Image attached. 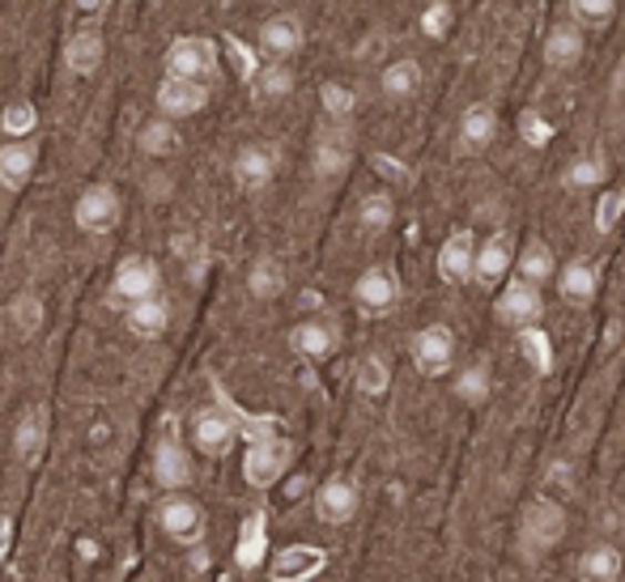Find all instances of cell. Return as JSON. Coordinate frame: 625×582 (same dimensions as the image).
<instances>
[{"mask_svg": "<svg viewBox=\"0 0 625 582\" xmlns=\"http://www.w3.org/2000/svg\"><path fill=\"white\" fill-rule=\"evenodd\" d=\"M48 451V412L43 408H30L22 412L18 430H13V456L22 463H34V459Z\"/></svg>", "mask_w": 625, "mask_h": 582, "instance_id": "obj_26", "label": "cell"}, {"mask_svg": "<svg viewBox=\"0 0 625 582\" xmlns=\"http://www.w3.org/2000/svg\"><path fill=\"white\" fill-rule=\"evenodd\" d=\"M103 60H106V39L99 30H78V34L64 43V64H69V73L94 76L103 69Z\"/></svg>", "mask_w": 625, "mask_h": 582, "instance_id": "obj_22", "label": "cell"}, {"mask_svg": "<svg viewBox=\"0 0 625 582\" xmlns=\"http://www.w3.org/2000/svg\"><path fill=\"white\" fill-rule=\"evenodd\" d=\"M604 178H608V162H604L600 153H583V157H574L571 166H566L562 183H566L571 192H592Z\"/></svg>", "mask_w": 625, "mask_h": 582, "instance_id": "obj_34", "label": "cell"}, {"mask_svg": "<svg viewBox=\"0 0 625 582\" xmlns=\"http://www.w3.org/2000/svg\"><path fill=\"white\" fill-rule=\"evenodd\" d=\"M396 222V201L391 192H366L362 204H358V226L366 234H383V229Z\"/></svg>", "mask_w": 625, "mask_h": 582, "instance_id": "obj_33", "label": "cell"}, {"mask_svg": "<svg viewBox=\"0 0 625 582\" xmlns=\"http://www.w3.org/2000/svg\"><path fill=\"white\" fill-rule=\"evenodd\" d=\"M617 498H622V507H625V477H622V484H617Z\"/></svg>", "mask_w": 625, "mask_h": 582, "instance_id": "obj_46", "label": "cell"}, {"mask_svg": "<svg viewBox=\"0 0 625 582\" xmlns=\"http://www.w3.org/2000/svg\"><path fill=\"white\" fill-rule=\"evenodd\" d=\"M451 391H455V400L460 405H485L490 400V366L485 361H472V366H464L460 375H455V382H451Z\"/></svg>", "mask_w": 625, "mask_h": 582, "instance_id": "obj_32", "label": "cell"}, {"mask_svg": "<svg viewBox=\"0 0 625 582\" xmlns=\"http://www.w3.org/2000/svg\"><path fill=\"white\" fill-rule=\"evenodd\" d=\"M583 51H587V39H583V25L578 22H557L553 30L545 34V64L553 73H571L574 64L583 60Z\"/></svg>", "mask_w": 625, "mask_h": 582, "instance_id": "obj_17", "label": "cell"}, {"mask_svg": "<svg viewBox=\"0 0 625 582\" xmlns=\"http://www.w3.org/2000/svg\"><path fill=\"white\" fill-rule=\"evenodd\" d=\"M421 81H426V73H421L417 60H391L388 69L379 73V90H383V99H391V102H409V99H417Z\"/></svg>", "mask_w": 625, "mask_h": 582, "instance_id": "obj_27", "label": "cell"}, {"mask_svg": "<svg viewBox=\"0 0 625 582\" xmlns=\"http://www.w3.org/2000/svg\"><path fill=\"white\" fill-rule=\"evenodd\" d=\"M111 421H103V417H99V421H90V430H85V442H90V447H94V451H99V447H106V442H111Z\"/></svg>", "mask_w": 625, "mask_h": 582, "instance_id": "obj_43", "label": "cell"}, {"mask_svg": "<svg viewBox=\"0 0 625 582\" xmlns=\"http://www.w3.org/2000/svg\"><path fill=\"white\" fill-rule=\"evenodd\" d=\"M217 73V48L208 43V39H196V34H187V39H175L171 48H166V76H180V81H205Z\"/></svg>", "mask_w": 625, "mask_h": 582, "instance_id": "obj_5", "label": "cell"}, {"mask_svg": "<svg viewBox=\"0 0 625 582\" xmlns=\"http://www.w3.org/2000/svg\"><path fill=\"white\" fill-rule=\"evenodd\" d=\"M566 540V510L557 507V502H532V507L523 510L520 519V553L527 561H536L541 553H549L553 544H562Z\"/></svg>", "mask_w": 625, "mask_h": 582, "instance_id": "obj_1", "label": "cell"}, {"mask_svg": "<svg viewBox=\"0 0 625 582\" xmlns=\"http://www.w3.org/2000/svg\"><path fill=\"white\" fill-rule=\"evenodd\" d=\"M187 433H192V447H196L201 456H222V451L235 442V421H230L222 408H201V412H192Z\"/></svg>", "mask_w": 625, "mask_h": 582, "instance_id": "obj_15", "label": "cell"}, {"mask_svg": "<svg viewBox=\"0 0 625 582\" xmlns=\"http://www.w3.org/2000/svg\"><path fill=\"white\" fill-rule=\"evenodd\" d=\"M349 166H354V136H349V127L345 124H328L319 136H315V150H311L315 178L332 183V178H340Z\"/></svg>", "mask_w": 625, "mask_h": 582, "instance_id": "obj_7", "label": "cell"}, {"mask_svg": "<svg viewBox=\"0 0 625 582\" xmlns=\"http://www.w3.org/2000/svg\"><path fill=\"white\" fill-rule=\"evenodd\" d=\"M4 535H9V528H4V519H0V549H4Z\"/></svg>", "mask_w": 625, "mask_h": 582, "instance_id": "obj_45", "label": "cell"}, {"mask_svg": "<svg viewBox=\"0 0 625 582\" xmlns=\"http://www.w3.org/2000/svg\"><path fill=\"white\" fill-rule=\"evenodd\" d=\"M43 319H48V310H43V298H39V294H18V298L9 303V328H13V336H22V340L39 336Z\"/></svg>", "mask_w": 625, "mask_h": 582, "instance_id": "obj_31", "label": "cell"}, {"mask_svg": "<svg viewBox=\"0 0 625 582\" xmlns=\"http://www.w3.org/2000/svg\"><path fill=\"white\" fill-rule=\"evenodd\" d=\"M157 528L180 540V544H192L205 535V507L196 498H183V493H171L157 502Z\"/></svg>", "mask_w": 625, "mask_h": 582, "instance_id": "obj_9", "label": "cell"}, {"mask_svg": "<svg viewBox=\"0 0 625 582\" xmlns=\"http://www.w3.org/2000/svg\"><path fill=\"white\" fill-rule=\"evenodd\" d=\"M39 166V145L34 141H4L0 145V187L4 192H22Z\"/></svg>", "mask_w": 625, "mask_h": 582, "instance_id": "obj_19", "label": "cell"}, {"mask_svg": "<svg viewBox=\"0 0 625 582\" xmlns=\"http://www.w3.org/2000/svg\"><path fill=\"white\" fill-rule=\"evenodd\" d=\"M4 132H9V141H30V132H34V106L30 102H13L4 111Z\"/></svg>", "mask_w": 625, "mask_h": 582, "instance_id": "obj_41", "label": "cell"}, {"mask_svg": "<svg viewBox=\"0 0 625 582\" xmlns=\"http://www.w3.org/2000/svg\"><path fill=\"white\" fill-rule=\"evenodd\" d=\"M289 349L307 361H324L340 349V331L332 319H303L289 328Z\"/></svg>", "mask_w": 625, "mask_h": 582, "instance_id": "obj_16", "label": "cell"}, {"mask_svg": "<svg viewBox=\"0 0 625 582\" xmlns=\"http://www.w3.org/2000/svg\"><path fill=\"white\" fill-rule=\"evenodd\" d=\"M396 298H400V280H396V273L383 268V264L366 268L362 277L354 280V303H358V310H366V315H388L391 306H396Z\"/></svg>", "mask_w": 625, "mask_h": 582, "instance_id": "obj_13", "label": "cell"}, {"mask_svg": "<svg viewBox=\"0 0 625 582\" xmlns=\"http://www.w3.org/2000/svg\"><path fill=\"white\" fill-rule=\"evenodd\" d=\"M120 213H124V201H120V192L111 183H90L73 204V222L85 234H111L120 226Z\"/></svg>", "mask_w": 625, "mask_h": 582, "instance_id": "obj_4", "label": "cell"}, {"mask_svg": "<svg viewBox=\"0 0 625 582\" xmlns=\"http://www.w3.org/2000/svg\"><path fill=\"white\" fill-rule=\"evenodd\" d=\"M154 102H157V115H162V120L180 124V120H192V115H201V111L208 106V85H205V81H180V76H162Z\"/></svg>", "mask_w": 625, "mask_h": 582, "instance_id": "obj_6", "label": "cell"}, {"mask_svg": "<svg viewBox=\"0 0 625 582\" xmlns=\"http://www.w3.org/2000/svg\"><path fill=\"white\" fill-rule=\"evenodd\" d=\"M162 294V273L150 255H124L111 273V298L120 306L145 303V298H157Z\"/></svg>", "mask_w": 625, "mask_h": 582, "instance_id": "obj_2", "label": "cell"}, {"mask_svg": "<svg viewBox=\"0 0 625 582\" xmlns=\"http://www.w3.org/2000/svg\"><path fill=\"white\" fill-rule=\"evenodd\" d=\"M451 4L447 0H434V4H426V13H421V34L426 39H447V30H451Z\"/></svg>", "mask_w": 625, "mask_h": 582, "instance_id": "obj_40", "label": "cell"}, {"mask_svg": "<svg viewBox=\"0 0 625 582\" xmlns=\"http://www.w3.org/2000/svg\"><path fill=\"white\" fill-rule=\"evenodd\" d=\"M171 319H175V306H171L166 294L124 306V324H129V331L132 336H141V340H157V336H166Z\"/></svg>", "mask_w": 625, "mask_h": 582, "instance_id": "obj_18", "label": "cell"}, {"mask_svg": "<svg viewBox=\"0 0 625 582\" xmlns=\"http://www.w3.org/2000/svg\"><path fill=\"white\" fill-rule=\"evenodd\" d=\"M520 136L532 145V150H541V145H549L553 141V124H549L541 111H523L520 115Z\"/></svg>", "mask_w": 625, "mask_h": 582, "instance_id": "obj_42", "label": "cell"}, {"mask_svg": "<svg viewBox=\"0 0 625 582\" xmlns=\"http://www.w3.org/2000/svg\"><path fill=\"white\" fill-rule=\"evenodd\" d=\"M354 382H358V391L362 396H383L391 387V366L383 354H366L358 361V370H354Z\"/></svg>", "mask_w": 625, "mask_h": 582, "instance_id": "obj_36", "label": "cell"}, {"mask_svg": "<svg viewBox=\"0 0 625 582\" xmlns=\"http://www.w3.org/2000/svg\"><path fill=\"white\" fill-rule=\"evenodd\" d=\"M494 315L515 331L536 328V324L545 319V294H541V285L520 280V277L506 280V289L498 294V303H494Z\"/></svg>", "mask_w": 625, "mask_h": 582, "instance_id": "obj_3", "label": "cell"}, {"mask_svg": "<svg viewBox=\"0 0 625 582\" xmlns=\"http://www.w3.org/2000/svg\"><path fill=\"white\" fill-rule=\"evenodd\" d=\"M154 477L162 489H180L192 477V456L183 451L180 438H162L154 451Z\"/></svg>", "mask_w": 625, "mask_h": 582, "instance_id": "obj_24", "label": "cell"}, {"mask_svg": "<svg viewBox=\"0 0 625 582\" xmlns=\"http://www.w3.org/2000/svg\"><path fill=\"white\" fill-rule=\"evenodd\" d=\"M409 354H413V366L426 379H439V375L451 370V361H455V336H451V328H443V324H426V328L413 336Z\"/></svg>", "mask_w": 625, "mask_h": 582, "instance_id": "obj_8", "label": "cell"}, {"mask_svg": "<svg viewBox=\"0 0 625 582\" xmlns=\"http://www.w3.org/2000/svg\"><path fill=\"white\" fill-rule=\"evenodd\" d=\"M358 507H362V498H358V484L349 481V477H328V481L315 489V514H319V523H328V528L354 523V519H358Z\"/></svg>", "mask_w": 625, "mask_h": 582, "instance_id": "obj_11", "label": "cell"}, {"mask_svg": "<svg viewBox=\"0 0 625 582\" xmlns=\"http://www.w3.org/2000/svg\"><path fill=\"white\" fill-rule=\"evenodd\" d=\"M566 9H571V22L578 25H608L617 0H566Z\"/></svg>", "mask_w": 625, "mask_h": 582, "instance_id": "obj_39", "label": "cell"}, {"mask_svg": "<svg viewBox=\"0 0 625 582\" xmlns=\"http://www.w3.org/2000/svg\"><path fill=\"white\" fill-rule=\"evenodd\" d=\"M319 102H324V111H328V120H332V124H345V120L354 115V106H358L354 90H349V85H340V81H324Z\"/></svg>", "mask_w": 625, "mask_h": 582, "instance_id": "obj_38", "label": "cell"}, {"mask_svg": "<svg viewBox=\"0 0 625 582\" xmlns=\"http://www.w3.org/2000/svg\"><path fill=\"white\" fill-rule=\"evenodd\" d=\"M247 294H252L256 303H277V298L286 294V268H281V259L260 255V259L247 268Z\"/></svg>", "mask_w": 625, "mask_h": 582, "instance_id": "obj_28", "label": "cell"}, {"mask_svg": "<svg viewBox=\"0 0 625 582\" xmlns=\"http://www.w3.org/2000/svg\"><path fill=\"white\" fill-rule=\"evenodd\" d=\"M596 268L587 264V259H571V264H562V273H557V294H562V303L574 306V310H587V306L596 303Z\"/></svg>", "mask_w": 625, "mask_h": 582, "instance_id": "obj_21", "label": "cell"}, {"mask_svg": "<svg viewBox=\"0 0 625 582\" xmlns=\"http://www.w3.org/2000/svg\"><path fill=\"white\" fill-rule=\"evenodd\" d=\"M277 166H281V157H277V145H268V141H252V145H243L235 153V162H230V175L243 192H260L268 187L273 178H277Z\"/></svg>", "mask_w": 625, "mask_h": 582, "instance_id": "obj_10", "label": "cell"}, {"mask_svg": "<svg viewBox=\"0 0 625 582\" xmlns=\"http://www.w3.org/2000/svg\"><path fill=\"white\" fill-rule=\"evenodd\" d=\"M286 447L277 442V447H256L252 451V459H247V477L256 484H268V481H277L281 477V468H286Z\"/></svg>", "mask_w": 625, "mask_h": 582, "instance_id": "obj_37", "label": "cell"}, {"mask_svg": "<svg viewBox=\"0 0 625 582\" xmlns=\"http://www.w3.org/2000/svg\"><path fill=\"white\" fill-rule=\"evenodd\" d=\"M439 277L447 285H469L477 277V238H472V229L447 234V243L439 247Z\"/></svg>", "mask_w": 625, "mask_h": 582, "instance_id": "obj_14", "label": "cell"}, {"mask_svg": "<svg viewBox=\"0 0 625 582\" xmlns=\"http://www.w3.org/2000/svg\"><path fill=\"white\" fill-rule=\"evenodd\" d=\"M294 69L289 64H264L260 73H256V102H281V99H289L294 94Z\"/></svg>", "mask_w": 625, "mask_h": 582, "instance_id": "obj_35", "label": "cell"}, {"mask_svg": "<svg viewBox=\"0 0 625 582\" xmlns=\"http://www.w3.org/2000/svg\"><path fill=\"white\" fill-rule=\"evenodd\" d=\"M136 150L145 153V157H171V153L180 150V127L171 124V120H162V115H154L150 124H141V132H136Z\"/></svg>", "mask_w": 625, "mask_h": 582, "instance_id": "obj_30", "label": "cell"}, {"mask_svg": "<svg viewBox=\"0 0 625 582\" xmlns=\"http://www.w3.org/2000/svg\"><path fill=\"white\" fill-rule=\"evenodd\" d=\"M515 243H511V234H490L481 247H477V285H498V280L506 277L511 268H515Z\"/></svg>", "mask_w": 625, "mask_h": 582, "instance_id": "obj_20", "label": "cell"}, {"mask_svg": "<svg viewBox=\"0 0 625 582\" xmlns=\"http://www.w3.org/2000/svg\"><path fill=\"white\" fill-rule=\"evenodd\" d=\"M622 579V553L613 544H587L578 558V582H617Z\"/></svg>", "mask_w": 625, "mask_h": 582, "instance_id": "obj_29", "label": "cell"}, {"mask_svg": "<svg viewBox=\"0 0 625 582\" xmlns=\"http://www.w3.org/2000/svg\"><path fill=\"white\" fill-rule=\"evenodd\" d=\"M617 208H625V196H617V192H613V196L604 201V208H600V229L613 226V213H617Z\"/></svg>", "mask_w": 625, "mask_h": 582, "instance_id": "obj_44", "label": "cell"}, {"mask_svg": "<svg viewBox=\"0 0 625 582\" xmlns=\"http://www.w3.org/2000/svg\"><path fill=\"white\" fill-rule=\"evenodd\" d=\"M515 273H520V280H532V285H545V280H553L562 268H557V259H553V247H549L545 238H527L520 247V255H515Z\"/></svg>", "mask_w": 625, "mask_h": 582, "instance_id": "obj_25", "label": "cell"}, {"mask_svg": "<svg viewBox=\"0 0 625 582\" xmlns=\"http://www.w3.org/2000/svg\"><path fill=\"white\" fill-rule=\"evenodd\" d=\"M303 43H307V30H303V18H298V13H273V18H264L260 51L273 64H286L289 55L303 51Z\"/></svg>", "mask_w": 625, "mask_h": 582, "instance_id": "obj_12", "label": "cell"}, {"mask_svg": "<svg viewBox=\"0 0 625 582\" xmlns=\"http://www.w3.org/2000/svg\"><path fill=\"white\" fill-rule=\"evenodd\" d=\"M498 141V111L490 102H472L469 111L460 115V145L469 153L490 150Z\"/></svg>", "mask_w": 625, "mask_h": 582, "instance_id": "obj_23", "label": "cell"}]
</instances>
